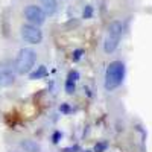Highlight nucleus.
<instances>
[{
	"instance_id": "6e6552de",
	"label": "nucleus",
	"mask_w": 152,
	"mask_h": 152,
	"mask_svg": "<svg viewBox=\"0 0 152 152\" xmlns=\"http://www.w3.org/2000/svg\"><path fill=\"white\" fill-rule=\"evenodd\" d=\"M41 5H43V11L46 12V14L49 15H53L56 9H58V3H56V0H40Z\"/></svg>"
},
{
	"instance_id": "423d86ee",
	"label": "nucleus",
	"mask_w": 152,
	"mask_h": 152,
	"mask_svg": "<svg viewBox=\"0 0 152 152\" xmlns=\"http://www.w3.org/2000/svg\"><path fill=\"white\" fill-rule=\"evenodd\" d=\"M15 82V67L9 61L0 62V87H9Z\"/></svg>"
},
{
	"instance_id": "1a4fd4ad",
	"label": "nucleus",
	"mask_w": 152,
	"mask_h": 152,
	"mask_svg": "<svg viewBox=\"0 0 152 152\" xmlns=\"http://www.w3.org/2000/svg\"><path fill=\"white\" fill-rule=\"evenodd\" d=\"M46 75H47V69H46L44 66H40L35 72H32V73L29 75V78H31L32 81H35V79H41V78H44Z\"/></svg>"
},
{
	"instance_id": "9b49d317",
	"label": "nucleus",
	"mask_w": 152,
	"mask_h": 152,
	"mask_svg": "<svg viewBox=\"0 0 152 152\" xmlns=\"http://www.w3.org/2000/svg\"><path fill=\"white\" fill-rule=\"evenodd\" d=\"M82 17H84V18H91V17H93V8H91L90 5L85 6V9H84V12H82Z\"/></svg>"
},
{
	"instance_id": "f8f14e48",
	"label": "nucleus",
	"mask_w": 152,
	"mask_h": 152,
	"mask_svg": "<svg viewBox=\"0 0 152 152\" xmlns=\"http://www.w3.org/2000/svg\"><path fill=\"white\" fill-rule=\"evenodd\" d=\"M82 53H84V50H82V49L75 50V52H73V61H79L81 56H82Z\"/></svg>"
},
{
	"instance_id": "2eb2a0df",
	"label": "nucleus",
	"mask_w": 152,
	"mask_h": 152,
	"mask_svg": "<svg viewBox=\"0 0 152 152\" xmlns=\"http://www.w3.org/2000/svg\"><path fill=\"white\" fill-rule=\"evenodd\" d=\"M61 110H62V111H66V113H67V111H70V108H69L67 105H62V107H61Z\"/></svg>"
},
{
	"instance_id": "ddd939ff",
	"label": "nucleus",
	"mask_w": 152,
	"mask_h": 152,
	"mask_svg": "<svg viewBox=\"0 0 152 152\" xmlns=\"http://www.w3.org/2000/svg\"><path fill=\"white\" fill-rule=\"evenodd\" d=\"M107 146H108L107 143H97V145L94 146V151H96V152H104V151L107 149Z\"/></svg>"
},
{
	"instance_id": "39448f33",
	"label": "nucleus",
	"mask_w": 152,
	"mask_h": 152,
	"mask_svg": "<svg viewBox=\"0 0 152 152\" xmlns=\"http://www.w3.org/2000/svg\"><path fill=\"white\" fill-rule=\"evenodd\" d=\"M20 34H21L23 40L29 44H38L43 40V32L35 24H23Z\"/></svg>"
},
{
	"instance_id": "f03ea898",
	"label": "nucleus",
	"mask_w": 152,
	"mask_h": 152,
	"mask_svg": "<svg viewBox=\"0 0 152 152\" xmlns=\"http://www.w3.org/2000/svg\"><path fill=\"white\" fill-rule=\"evenodd\" d=\"M122 35H123V24H122V21H117V20L111 21L108 29H107L105 40H104V50L107 53H113L114 50L117 49Z\"/></svg>"
},
{
	"instance_id": "dca6fc26",
	"label": "nucleus",
	"mask_w": 152,
	"mask_h": 152,
	"mask_svg": "<svg viewBox=\"0 0 152 152\" xmlns=\"http://www.w3.org/2000/svg\"><path fill=\"white\" fill-rule=\"evenodd\" d=\"M85 152H90V151H85Z\"/></svg>"
},
{
	"instance_id": "7ed1b4c3",
	"label": "nucleus",
	"mask_w": 152,
	"mask_h": 152,
	"mask_svg": "<svg viewBox=\"0 0 152 152\" xmlns=\"http://www.w3.org/2000/svg\"><path fill=\"white\" fill-rule=\"evenodd\" d=\"M35 59H37V53L32 49H28V47L21 49L17 55V58H15V62H14L15 72L20 73V75L31 73V70L35 66Z\"/></svg>"
},
{
	"instance_id": "0eeeda50",
	"label": "nucleus",
	"mask_w": 152,
	"mask_h": 152,
	"mask_svg": "<svg viewBox=\"0 0 152 152\" xmlns=\"http://www.w3.org/2000/svg\"><path fill=\"white\" fill-rule=\"evenodd\" d=\"M20 148L24 152H40L41 151V146L38 145L37 142H34V140H23L20 143Z\"/></svg>"
},
{
	"instance_id": "20e7f679",
	"label": "nucleus",
	"mask_w": 152,
	"mask_h": 152,
	"mask_svg": "<svg viewBox=\"0 0 152 152\" xmlns=\"http://www.w3.org/2000/svg\"><path fill=\"white\" fill-rule=\"evenodd\" d=\"M24 17L31 24L35 26H41L46 21V12L43 11V8L37 6V5H28L24 8Z\"/></svg>"
},
{
	"instance_id": "9d476101",
	"label": "nucleus",
	"mask_w": 152,
	"mask_h": 152,
	"mask_svg": "<svg viewBox=\"0 0 152 152\" xmlns=\"http://www.w3.org/2000/svg\"><path fill=\"white\" fill-rule=\"evenodd\" d=\"M75 85H76V81H73L72 78H67V82H66V91H67V94L75 93Z\"/></svg>"
},
{
	"instance_id": "4468645a",
	"label": "nucleus",
	"mask_w": 152,
	"mask_h": 152,
	"mask_svg": "<svg viewBox=\"0 0 152 152\" xmlns=\"http://www.w3.org/2000/svg\"><path fill=\"white\" fill-rule=\"evenodd\" d=\"M59 137H61V132H55V135H53V142H55V143H58V142H59V140H58Z\"/></svg>"
},
{
	"instance_id": "f257e3e1",
	"label": "nucleus",
	"mask_w": 152,
	"mask_h": 152,
	"mask_svg": "<svg viewBox=\"0 0 152 152\" xmlns=\"http://www.w3.org/2000/svg\"><path fill=\"white\" fill-rule=\"evenodd\" d=\"M125 78V64L122 61H113L108 64L105 72V88L113 91L123 82Z\"/></svg>"
}]
</instances>
